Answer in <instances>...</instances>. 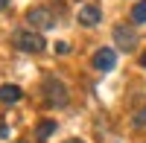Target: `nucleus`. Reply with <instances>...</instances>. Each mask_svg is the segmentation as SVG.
<instances>
[{
    "label": "nucleus",
    "mask_w": 146,
    "mask_h": 143,
    "mask_svg": "<svg viewBox=\"0 0 146 143\" xmlns=\"http://www.w3.org/2000/svg\"><path fill=\"white\" fill-rule=\"evenodd\" d=\"M12 44H15V50L21 53H44V35L41 32H32V29H18L15 35H12Z\"/></svg>",
    "instance_id": "obj_1"
},
{
    "label": "nucleus",
    "mask_w": 146,
    "mask_h": 143,
    "mask_svg": "<svg viewBox=\"0 0 146 143\" xmlns=\"http://www.w3.org/2000/svg\"><path fill=\"white\" fill-rule=\"evenodd\" d=\"M44 97L50 105H58V108H64L67 105V88L62 85V79H56L53 73L44 76Z\"/></svg>",
    "instance_id": "obj_2"
},
{
    "label": "nucleus",
    "mask_w": 146,
    "mask_h": 143,
    "mask_svg": "<svg viewBox=\"0 0 146 143\" xmlns=\"http://www.w3.org/2000/svg\"><path fill=\"white\" fill-rule=\"evenodd\" d=\"M27 23L35 29H53L56 26V18H53V12L50 9H44V6H35L27 12Z\"/></svg>",
    "instance_id": "obj_3"
},
{
    "label": "nucleus",
    "mask_w": 146,
    "mask_h": 143,
    "mask_svg": "<svg viewBox=\"0 0 146 143\" xmlns=\"http://www.w3.org/2000/svg\"><path fill=\"white\" fill-rule=\"evenodd\" d=\"M114 41H117V47L120 50H137V32L131 29V26H126V23H120V26H114Z\"/></svg>",
    "instance_id": "obj_4"
},
{
    "label": "nucleus",
    "mask_w": 146,
    "mask_h": 143,
    "mask_svg": "<svg viewBox=\"0 0 146 143\" xmlns=\"http://www.w3.org/2000/svg\"><path fill=\"white\" fill-rule=\"evenodd\" d=\"M94 67L100 70V73H108V70H114L117 67V53L114 50H108V47H102V50H96L94 53Z\"/></svg>",
    "instance_id": "obj_5"
},
{
    "label": "nucleus",
    "mask_w": 146,
    "mask_h": 143,
    "mask_svg": "<svg viewBox=\"0 0 146 143\" xmlns=\"http://www.w3.org/2000/svg\"><path fill=\"white\" fill-rule=\"evenodd\" d=\"M100 21H102V12L96 9L94 3H88V6L79 9V23H82V26H96Z\"/></svg>",
    "instance_id": "obj_6"
},
{
    "label": "nucleus",
    "mask_w": 146,
    "mask_h": 143,
    "mask_svg": "<svg viewBox=\"0 0 146 143\" xmlns=\"http://www.w3.org/2000/svg\"><path fill=\"white\" fill-rule=\"evenodd\" d=\"M21 97H23V91L18 85H0V102L15 105V102H21Z\"/></svg>",
    "instance_id": "obj_7"
},
{
    "label": "nucleus",
    "mask_w": 146,
    "mask_h": 143,
    "mask_svg": "<svg viewBox=\"0 0 146 143\" xmlns=\"http://www.w3.org/2000/svg\"><path fill=\"white\" fill-rule=\"evenodd\" d=\"M53 132H56V120H44V123L38 126V132H35V137H38V140H47Z\"/></svg>",
    "instance_id": "obj_8"
},
{
    "label": "nucleus",
    "mask_w": 146,
    "mask_h": 143,
    "mask_svg": "<svg viewBox=\"0 0 146 143\" xmlns=\"http://www.w3.org/2000/svg\"><path fill=\"white\" fill-rule=\"evenodd\" d=\"M131 21H135V23H146V0H143V3H135V9H131Z\"/></svg>",
    "instance_id": "obj_9"
},
{
    "label": "nucleus",
    "mask_w": 146,
    "mask_h": 143,
    "mask_svg": "<svg viewBox=\"0 0 146 143\" xmlns=\"http://www.w3.org/2000/svg\"><path fill=\"white\" fill-rule=\"evenodd\" d=\"M135 126H137V128H146V108H143V111H137V117H135Z\"/></svg>",
    "instance_id": "obj_10"
},
{
    "label": "nucleus",
    "mask_w": 146,
    "mask_h": 143,
    "mask_svg": "<svg viewBox=\"0 0 146 143\" xmlns=\"http://www.w3.org/2000/svg\"><path fill=\"white\" fill-rule=\"evenodd\" d=\"M56 53H58V56H67V53H70V47H67L64 41H58V44H56Z\"/></svg>",
    "instance_id": "obj_11"
},
{
    "label": "nucleus",
    "mask_w": 146,
    "mask_h": 143,
    "mask_svg": "<svg viewBox=\"0 0 146 143\" xmlns=\"http://www.w3.org/2000/svg\"><path fill=\"white\" fill-rule=\"evenodd\" d=\"M9 6V0H0V9H6Z\"/></svg>",
    "instance_id": "obj_12"
},
{
    "label": "nucleus",
    "mask_w": 146,
    "mask_h": 143,
    "mask_svg": "<svg viewBox=\"0 0 146 143\" xmlns=\"http://www.w3.org/2000/svg\"><path fill=\"white\" fill-rule=\"evenodd\" d=\"M64 143H85V140H76V137H73V140H64Z\"/></svg>",
    "instance_id": "obj_13"
},
{
    "label": "nucleus",
    "mask_w": 146,
    "mask_h": 143,
    "mask_svg": "<svg viewBox=\"0 0 146 143\" xmlns=\"http://www.w3.org/2000/svg\"><path fill=\"white\" fill-rule=\"evenodd\" d=\"M140 64H143V67H146V56H140Z\"/></svg>",
    "instance_id": "obj_14"
}]
</instances>
